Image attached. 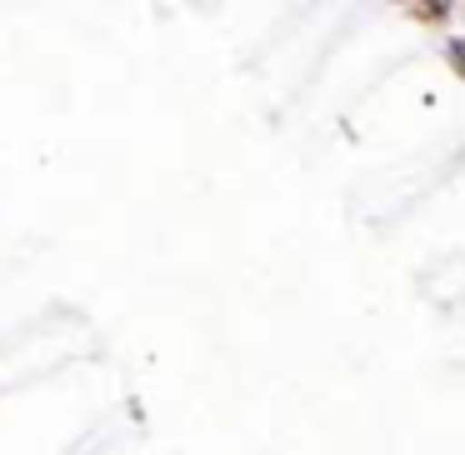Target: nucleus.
I'll list each match as a JSON object with an SVG mask.
<instances>
[{"label":"nucleus","instance_id":"obj_1","mask_svg":"<svg viewBox=\"0 0 465 455\" xmlns=\"http://www.w3.org/2000/svg\"><path fill=\"white\" fill-rule=\"evenodd\" d=\"M405 11H411V21L415 25H450V15H455V0H405Z\"/></svg>","mask_w":465,"mask_h":455},{"label":"nucleus","instance_id":"obj_2","mask_svg":"<svg viewBox=\"0 0 465 455\" xmlns=\"http://www.w3.org/2000/svg\"><path fill=\"white\" fill-rule=\"evenodd\" d=\"M445 61H450V71H455V75H465V45H460V41H450V45H445Z\"/></svg>","mask_w":465,"mask_h":455},{"label":"nucleus","instance_id":"obj_3","mask_svg":"<svg viewBox=\"0 0 465 455\" xmlns=\"http://www.w3.org/2000/svg\"><path fill=\"white\" fill-rule=\"evenodd\" d=\"M401 5H405V0H401Z\"/></svg>","mask_w":465,"mask_h":455}]
</instances>
